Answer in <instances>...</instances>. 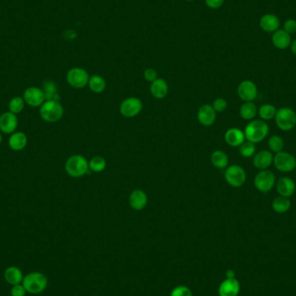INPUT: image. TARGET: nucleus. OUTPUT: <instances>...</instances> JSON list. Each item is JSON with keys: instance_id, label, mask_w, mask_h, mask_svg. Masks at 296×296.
I'll list each match as a JSON object with an SVG mask.
<instances>
[{"instance_id": "obj_6", "label": "nucleus", "mask_w": 296, "mask_h": 296, "mask_svg": "<svg viewBox=\"0 0 296 296\" xmlns=\"http://www.w3.org/2000/svg\"><path fill=\"white\" fill-rule=\"evenodd\" d=\"M89 73L82 68H73L67 73V82L74 89H82L90 81Z\"/></svg>"}, {"instance_id": "obj_8", "label": "nucleus", "mask_w": 296, "mask_h": 296, "mask_svg": "<svg viewBox=\"0 0 296 296\" xmlns=\"http://www.w3.org/2000/svg\"><path fill=\"white\" fill-rule=\"evenodd\" d=\"M227 183L232 187H241L246 181V172L240 166H230L224 172Z\"/></svg>"}, {"instance_id": "obj_3", "label": "nucleus", "mask_w": 296, "mask_h": 296, "mask_svg": "<svg viewBox=\"0 0 296 296\" xmlns=\"http://www.w3.org/2000/svg\"><path fill=\"white\" fill-rule=\"evenodd\" d=\"M23 285L28 293L37 295L45 290L48 280L42 273L32 272L23 277Z\"/></svg>"}, {"instance_id": "obj_10", "label": "nucleus", "mask_w": 296, "mask_h": 296, "mask_svg": "<svg viewBox=\"0 0 296 296\" xmlns=\"http://www.w3.org/2000/svg\"><path fill=\"white\" fill-rule=\"evenodd\" d=\"M143 104L139 98L130 97L125 99L120 106V112L121 114L128 118L137 116L142 110Z\"/></svg>"}, {"instance_id": "obj_37", "label": "nucleus", "mask_w": 296, "mask_h": 296, "mask_svg": "<svg viewBox=\"0 0 296 296\" xmlns=\"http://www.w3.org/2000/svg\"><path fill=\"white\" fill-rule=\"evenodd\" d=\"M26 289L23 287V285H14L11 289V296H25Z\"/></svg>"}, {"instance_id": "obj_20", "label": "nucleus", "mask_w": 296, "mask_h": 296, "mask_svg": "<svg viewBox=\"0 0 296 296\" xmlns=\"http://www.w3.org/2000/svg\"><path fill=\"white\" fill-rule=\"evenodd\" d=\"M274 46L279 50H286L291 44V37L284 30H277L272 37Z\"/></svg>"}, {"instance_id": "obj_24", "label": "nucleus", "mask_w": 296, "mask_h": 296, "mask_svg": "<svg viewBox=\"0 0 296 296\" xmlns=\"http://www.w3.org/2000/svg\"><path fill=\"white\" fill-rule=\"evenodd\" d=\"M260 27L266 32H275L280 27V20L277 16L266 14L260 20Z\"/></svg>"}, {"instance_id": "obj_39", "label": "nucleus", "mask_w": 296, "mask_h": 296, "mask_svg": "<svg viewBox=\"0 0 296 296\" xmlns=\"http://www.w3.org/2000/svg\"><path fill=\"white\" fill-rule=\"evenodd\" d=\"M144 77L148 82H152L157 79V72L153 69H147L144 71Z\"/></svg>"}, {"instance_id": "obj_31", "label": "nucleus", "mask_w": 296, "mask_h": 296, "mask_svg": "<svg viewBox=\"0 0 296 296\" xmlns=\"http://www.w3.org/2000/svg\"><path fill=\"white\" fill-rule=\"evenodd\" d=\"M89 166L91 171H94V172H101L105 170L107 162H106L105 159L101 156H95L89 162Z\"/></svg>"}, {"instance_id": "obj_29", "label": "nucleus", "mask_w": 296, "mask_h": 296, "mask_svg": "<svg viewBox=\"0 0 296 296\" xmlns=\"http://www.w3.org/2000/svg\"><path fill=\"white\" fill-rule=\"evenodd\" d=\"M43 93L45 95V100L46 101H58L59 96L57 95V88L54 82L51 81H47L43 83Z\"/></svg>"}, {"instance_id": "obj_26", "label": "nucleus", "mask_w": 296, "mask_h": 296, "mask_svg": "<svg viewBox=\"0 0 296 296\" xmlns=\"http://www.w3.org/2000/svg\"><path fill=\"white\" fill-rule=\"evenodd\" d=\"M210 161L215 167L224 169L228 166L229 158L225 152L222 151H216L211 154Z\"/></svg>"}, {"instance_id": "obj_5", "label": "nucleus", "mask_w": 296, "mask_h": 296, "mask_svg": "<svg viewBox=\"0 0 296 296\" xmlns=\"http://www.w3.org/2000/svg\"><path fill=\"white\" fill-rule=\"evenodd\" d=\"M277 126L282 131H290L296 126V113L293 109L284 107L277 111L275 116Z\"/></svg>"}, {"instance_id": "obj_41", "label": "nucleus", "mask_w": 296, "mask_h": 296, "mask_svg": "<svg viewBox=\"0 0 296 296\" xmlns=\"http://www.w3.org/2000/svg\"><path fill=\"white\" fill-rule=\"evenodd\" d=\"M226 277L227 278H235V272L231 269H229L226 271Z\"/></svg>"}, {"instance_id": "obj_34", "label": "nucleus", "mask_w": 296, "mask_h": 296, "mask_svg": "<svg viewBox=\"0 0 296 296\" xmlns=\"http://www.w3.org/2000/svg\"><path fill=\"white\" fill-rule=\"evenodd\" d=\"M256 146L250 141H244L242 144L239 147V152L242 157L244 158H251L256 153Z\"/></svg>"}, {"instance_id": "obj_40", "label": "nucleus", "mask_w": 296, "mask_h": 296, "mask_svg": "<svg viewBox=\"0 0 296 296\" xmlns=\"http://www.w3.org/2000/svg\"><path fill=\"white\" fill-rule=\"evenodd\" d=\"M224 3V0H205V4L210 9H218Z\"/></svg>"}, {"instance_id": "obj_25", "label": "nucleus", "mask_w": 296, "mask_h": 296, "mask_svg": "<svg viewBox=\"0 0 296 296\" xmlns=\"http://www.w3.org/2000/svg\"><path fill=\"white\" fill-rule=\"evenodd\" d=\"M290 207H291V201L288 199V198L281 196L274 199L272 203L273 210L279 214L286 213L290 209Z\"/></svg>"}, {"instance_id": "obj_28", "label": "nucleus", "mask_w": 296, "mask_h": 296, "mask_svg": "<svg viewBox=\"0 0 296 296\" xmlns=\"http://www.w3.org/2000/svg\"><path fill=\"white\" fill-rule=\"evenodd\" d=\"M106 81L100 75L94 74L93 76L90 78L89 81V86L91 91L93 93H100L103 92L106 89Z\"/></svg>"}, {"instance_id": "obj_30", "label": "nucleus", "mask_w": 296, "mask_h": 296, "mask_svg": "<svg viewBox=\"0 0 296 296\" xmlns=\"http://www.w3.org/2000/svg\"><path fill=\"white\" fill-rule=\"evenodd\" d=\"M277 109L272 104H264L260 107L258 110L259 116L261 117L263 121H269L273 118H275L277 114Z\"/></svg>"}, {"instance_id": "obj_12", "label": "nucleus", "mask_w": 296, "mask_h": 296, "mask_svg": "<svg viewBox=\"0 0 296 296\" xmlns=\"http://www.w3.org/2000/svg\"><path fill=\"white\" fill-rule=\"evenodd\" d=\"M238 96L243 101H253L257 96V85L251 81L241 82L238 88Z\"/></svg>"}, {"instance_id": "obj_13", "label": "nucleus", "mask_w": 296, "mask_h": 296, "mask_svg": "<svg viewBox=\"0 0 296 296\" xmlns=\"http://www.w3.org/2000/svg\"><path fill=\"white\" fill-rule=\"evenodd\" d=\"M18 121L15 113L12 112H4L0 115V130L6 134H12L15 132L18 128Z\"/></svg>"}, {"instance_id": "obj_2", "label": "nucleus", "mask_w": 296, "mask_h": 296, "mask_svg": "<svg viewBox=\"0 0 296 296\" xmlns=\"http://www.w3.org/2000/svg\"><path fill=\"white\" fill-rule=\"evenodd\" d=\"M63 115V108L57 101H46L40 108V116L49 123L57 122Z\"/></svg>"}, {"instance_id": "obj_9", "label": "nucleus", "mask_w": 296, "mask_h": 296, "mask_svg": "<svg viewBox=\"0 0 296 296\" xmlns=\"http://www.w3.org/2000/svg\"><path fill=\"white\" fill-rule=\"evenodd\" d=\"M254 184L258 191L261 192H268L271 191L275 185L276 177L271 171L261 170L256 176Z\"/></svg>"}, {"instance_id": "obj_11", "label": "nucleus", "mask_w": 296, "mask_h": 296, "mask_svg": "<svg viewBox=\"0 0 296 296\" xmlns=\"http://www.w3.org/2000/svg\"><path fill=\"white\" fill-rule=\"evenodd\" d=\"M23 100L31 107H40L45 101V95L43 90L37 87H30L23 92Z\"/></svg>"}, {"instance_id": "obj_15", "label": "nucleus", "mask_w": 296, "mask_h": 296, "mask_svg": "<svg viewBox=\"0 0 296 296\" xmlns=\"http://www.w3.org/2000/svg\"><path fill=\"white\" fill-rule=\"evenodd\" d=\"M216 113L217 112L215 111L212 106L208 105V104L203 105L198 112V119H199V122L205 127L211 126L216 121V118H217Z\"/></svg>"}, {"instance_id": "obj_33", "label": "nucleus", "mask_w": 296, "mask_h": 296, "mask_svg": "<svg viewBox=\"0 0 296 296\" xmlns=\"http://www.w3.org/2000/svg\"><path fill=\"white\" fill-rule=\"evenodd\" d=\"M24 104H25V101L23 100V98L16 96V97L12 98L9 102V110L12 113L18 114L23 111Z\"/></svg>"}, {"instance_id": "obj_21", "label": "nucleus", "mask_w": 296, "mask_h": 296, "mask_svg": "<svg viewBox=\"0 0 296 296\" xmlns=\"http://www.w3.org/2000/svg\"><path fill=\"white\" fill-rule=\"evenodd\" d=\"M27 136L23 132H13L9 138V147L16 152L23 150L27 146Z\"/></svg>"}, {"instance_id": "obj_22", "label": "nucleus", "mask_w": 296, "mask_h": 296, "mask_svg": "<svg viewBox=\"0 0 296 296\" xmlns=\"http://www.w3.org/2000/svg\"><path fill=\"white\" fill-rule=\"evenodd\" d=\"M168 90L169 88L167 82L161 78H157L155 81H153L150 88L152 96L156 99H163L166 97L167 95Z\"/></svg>"}, {"instance_id": "obj_16", "label": "nucleus", "mask_w": 296, "mask_h": 296, "mask_svg": "<svg viewBox=\"0 0 296 296\" xmlns=\"http://www.w3.org/2000/svg\"><path fill=\"white\" fill-rule=\"evenodd\" d=\"M296 183L292 179L288 177H283L278 180L277 184V189L278 193L281 197L289 198L293 196L296 191Z\"/></svg>"}, {"instance_id": "obj_32", "label": "nucleus", "mask_w": 296, "mask_h": 296, "mask_svg": "<svg viewBox=\"0 0 296 296\" xmlns=\"http://www.w3.org/2000/svg\"><path fill=\"white\" fill-rule=\"evenodd\" d=\"M268 144H269V149L276 153L282 152L283 148H284L283 139L278 135H272L270 137Z\"/></svg>"}, {"instance_id": "obj_17", "label": "nucleus", "mask_w": 296, "mask_h": 296, "mask_svg": "<svg viewBox=\"0 0 296 296\" xmlns=\"http://www.w3.org/2000/svg\"><path fill=\"white\" fill-rule=\"evenodd\" d=\"M274 156L272 152L268 150H262L254 156L253 165L260 170H266L272 165Z\"/></svg>"}, {"instance_id": "obj_43", "label": "nucleus", "mask_w": 296, "mask_h": 296, "mask_svg": "<svg viewBox=\"0 0 296 296\" xmlns=\"http://www.w3.org/2000/svg\"><path fill=\"white\" fill-rule=\"evenodd\" d=\"M1 142H2V135H1V133H0V144H1Z\"/></svg>"}, {"instance_id": "obj_36", "label": "nucleus", "mask_w": 296, "mask_h": 296, "mask_svg": "<svg viewBox=\"0 0 296 296\" xmlns=\"http://www.w3.org/2000/svg\"><path fill=\"white\" fill-rule=\"evenodd\" d=\"M212 107H213V109H214L216 112L222 113V112H223L227 109L228 103H227V101L223 98H218V99H216L213 101Z\"/></svg>"}, {"instance_id": "obj_14", "label": "nucleus", "mask_w": 296, "mask_h": 296, "mask_svg": "<svg viewBox=\"0 0 296 296\" xmlns=\"http://www.w3.org/2000/svg\"><path fill=\"white\" fill-rule=\"evenodd\" d=\"M240 292V283L236 278H227L218 288L219 296H238Z\"/></svg>"}, {"instance_id": "obj_44", "label": "nucleus", "mask_w": 296, "mask_h": 296, "mask_svg": "<svg viewBox=\"0 0 296 296\" xmlns=\"http://www.w3.org/2000/svg\"><path fill=\"white\" fill-rule=\"evenodd\" d=\"M188 2H192V1H195V0H186Z\"/></svg>"}, {"instance_id": "obj_35", "label": "nucleus", "mask_w": 296, "mask_h": 296, "mask_svg": "<svg viewBox=\"0 0 296 296\" xmlns=\"http://www.w3.org/2000/svg\"><path fill=\"white\" fill-rule=\"evenodd\" d=\"M170 296H192L190 288L186 286H178L171 291Z\"/></svg>"}, {"instance_id": "obj_38", "label": "nucleus", "mask_w": 296, "mask_h": 296, "mask_svg": "<svg viewBox=\"0 0 296 296\" xmlns=\"http://www.w3.org/2000/svg\"><path fill=\"white\" fill-rule=\"evenodd\" d=\"M284 31L288 34H293L296 31V21L295 19H288L284 23Z\"/></svg>"}, {"instance_id": "obj_7", "label": "nucleus", "mask_w": 296, "mask_h": 296, "mask_svg": "<svg viewBox=\"0 0 296 296\" xmlns=\"http://www.w3.org/2000/svg\"><path fill=\"white\" fill-rule=\"evenodd\" d=\"M275 166L281 172H290L296 168V159L295 156L287 152H280L274 157Z\"/></svg>"}, {"instance_id": "obj_19", "label": "nucleus", "mask_w": 296, "mask_h": 296, "mask_svg": "<svg viewBox=\"0 0 296 296\" xmlns=\"http://www.w3.org/2000/svg\"><path fill=\"white\" fill-rule=\"evenodd\" d=\"M226 143L230 145V147H240L245 140L244 132L241 129L233 128L230 129L224 134Z\"/></svg>"}, {"instance_id": "obj_18", "label": "nucleus", "mask_w": 296, "mask_h": 296, "mask_svg": "<svg viewBox=\"0 0 296 296\" xmlns=\"http://www.w3.org/2000/svg\"><path fill=\"white\" fill-rule=\"evenodd\" d=\"M129 204L133 210H143L148 204V196L142 190H134L129 196Z\"/></svg>"}, {"instance_id": "obj_27", "label": "nucleus", "mask_w": 296, "mask_h": 296, "mask_svg": "<svg viewBox=\"0 0 296 296\" xmlns=\"http://www.w3.org/2000/svg\"><path fill=\"white\" fill-rule=\"evenodd\" d=\"M257 113V105L252 101H247L240 109V115L246 121L253 120Z\"/></svg>"}, {"instance_id": "obj_1", "label": "nucleus", "mask_w": 296, "mask_h": 296, "mask_svg": "<svg viewBox=\"0 0 296 296\" xmlns=\"http://www.w3.org/2000/svg\"><path fill=\"white\" fill-rule=\"evenodd\" d=\"M269 126L261 120H254L246 126L244 135L246 140L254 144L260 143L269 134Z\"/></svg>"}, {"instance_id": "obj_23", "label": "nucleus", "mask_w": 296, "mask_h": 296, "mask_svg": "<svg viewBox=\"0 0 296 296\" xmlns=\"http://www.w3.org/2000/svg\"><path fill=\"white\" fill-rule=\"evenodd\" d=\"M4 277L8 283L12 285V286L20 284L21 282H23V272L19 268L15 267V266L9 267L5 269Z\"/></svg>"}, {"instance_id": "obj_4", "label": "nucleus", "mask_w": 296, "mask_h": 296, "mask_svg": "<svg viewBox=\"0 0 296 296\" xmlns=\"http://www.w3.org/2000/svg\"><path fill=\"white\" fill-rule=\"evenodd\" d=\"M90 169L89 162L82 155H72L67 160L65 170L72 178H81L85 175Z\"/></svg>"}, {"instance_id": "obj_42", "label": "nucleus", "mask_w": 296, "mask_h": 296, "mask_svg": "<svg viewBox=\"0 0 296 296\" xmlns=\"http://www.w3.org/2000/svg\"><path fill=\"white\" fill-rule=\"evenodd\" d=\"M291 51L296 56V40H295L292 43H291Z\"/></svg>"}]
</instances>
